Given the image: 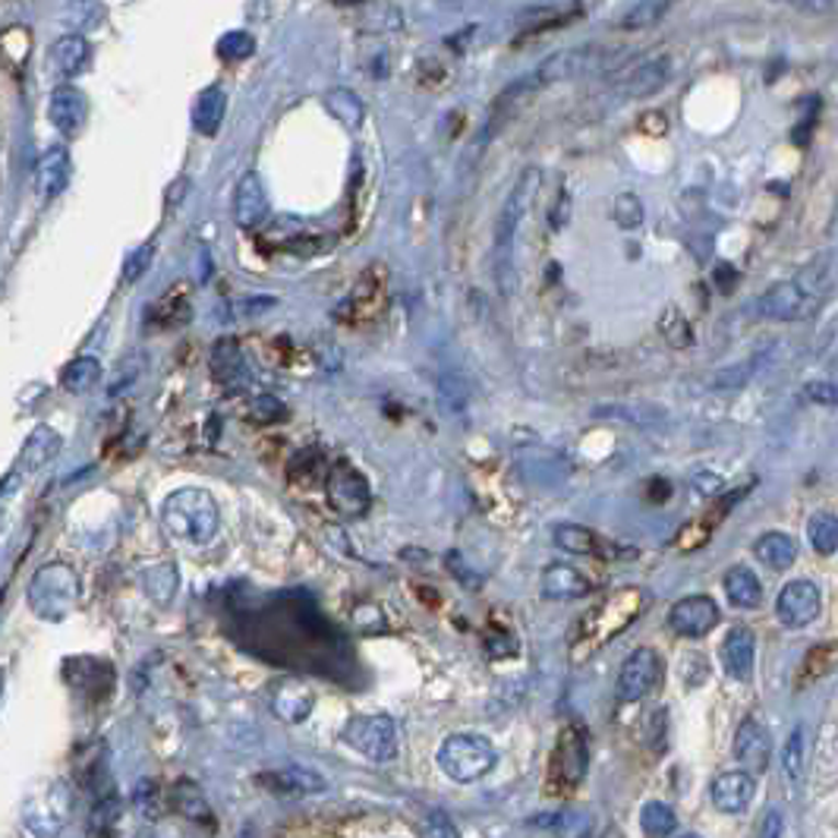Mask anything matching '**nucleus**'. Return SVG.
Returning a JSON list of instances; mask_svg holds the SVG:
<instances>
[{
	"label": "nucleus",
	"instance_id": "9d476101",
	"mask_svg": "<svg viewBox=\"0 0 838 838\" xmlns=\"http://www.w3.org/2000/svg\"><path fill=\"white\" fill-rule=\"evenodd\" d=\"M255 782L262 791H268L272 797H287V801H297V797H312V794H322L329 782L309 769V766H280V769H268L262 776H255Z\"/></svg>",
	"mask_w": 838,
	"mask_h": 838
},
{
	"label": "nucleus",
	"instance_id": "c9c22d12",
	"mask_svg": "<svg viewBox=\"0 0 838 838\" xmlns=\"http://www.w3.org/2000/svg\"><path fill=\"white\" fill-rule=\"evenodd\" d=\"M807 539L819 555L838 552V517L829 510H819L807 520Z\"/></svg>",
	"mask_w": 838,
	"mask_h": 838
},
{
	"label": "nucleus",
	"instance_id": "864d4df0",
	"mask_svg": "<svg viewBox=\"0 0 838 838\" xmlns=\"http://www.w3.org/2000/svg\"><path fill=\"white\" fill-rule=\"evenodd\" d=\"M640 127L646 129V133H665V117H662V114H646V117L640 120Z\"/></svg>",
	"mask_w": 838,
	"mask_h": 838
},
{
	"label": "nucleus",
	"instance_id": "49530a36",
	"mask_svg": "<svg viewBox=\"0 0 838 838\" xmlns=\"http://www.w3.org/2000/svg\"><path fill=\"white\" fill-rule=\"evenodd\" d=\"M120 819V801L111 794V797H102L92 811V833H111Z\"/></svg>",
	"mask_w": 838,
	"mask_h": 838
},
{
	"label": "nucleus",
	"instance_id": "37998d69",
	"mask_svg": "<svg viewBox=\"0 0 838 838\" xmlns=\"http://www.w3.org/2000/svg\"><path fill=\"white\" fill-rule=\"evenodd\" d=\"M255 51V38L250 32H228L218 38V54L225 60H243Z\"/></svg>",
	"mask_w": 838,
	"mask_h": 838
},
{
	"label": "nucleus",
	"instance_id": "aec40b11",
	"mask_svg": "<svg viewBox=\"0 0 838 838\" xmlns=\"http://www.w3.org/2000/svg\"><path fill=\"white\" fill-rule=\"evenodd\" d=\"M722 665L725 671L737 681H750L754 678V665H757V640L747 628H732L725 643H722Z\"/></svg>",
	"mask_w": 838,
	"mask_h": 838
},
{
	"label": "nucleus",
	"instance_id": "3c124183",
	"mask_svg": "<svg viewBox=\"0 0 838 838\" xmlns=\"http://www.w3.org/2000/svg\"><path fill=\"white\" fill-rule=\"evenodd\" d=\"M429 836H458V829L448 823V816L445 813H429V829H426Z\"/></svg>",
	"mask_w": 838,
	"mask_h": 838
},
{
	"label": "nucleus",
	"instance_id": "393cba45",
	"mask_svg": "<svg viewBox=\"0 0 838 838\" xmlns=\"http://www.w3.org/2000/svg\"><path fill=\"white\" fill-rule=\"evenodd\" d=\"M593 586L586 581L581 571H574V567H567V564H549L546 571H542V596L546 599H581L586 596Z\"/></svg>",
	"mask_w": 838,
	"mask_h": 838
},
{
	"label": "nucleus",
	"instance_id": "6e6552de",
	"mask_svg": "<svg viewBox=\"0 0 838 838\" xmlns=\"http://www.w3.org/2000/svg\"><path fill=\"white\" fill-rule=\"evenodd\" d=\"M325 495H329V505L341 517H363L369 505H372V492H369V483L366 477L354 470L351 463H334L325 477Z\"/></svg>",
	"mask_w": 838,
	"mask_h": 838
},
{
	"label": "nucleus",
	"instance_id": "6ab92c4d",
	"mask_svg": "<svg viewBox=\"0 0 838 838\" xmlns=\"http://www.w3.org/2000/svg\"><path fill=\"white\" fill-rule=\"evenodd\" d=\"M712 804L722 813H744L750 807L754 794H757V782L747 769H735V772H722L712 782Z\"/></svg>",
	"mask_w": 838,
	"mask_h": 838
},
{
	"label": "nucleus",
	"instance_id": "412c9836",
	"mask_svg": "<svg viewBox=\"0 0 838 838\" xmlns=\"http://www.w3.org/2000/svg\"><path fill=\"white\" fill-rule=\"evenodd\" d=\"M596 57H599V54L593 51V48H571V51H559V54H552L549 60H542L533 73H530V79H533L536 89H542V85H552V82H559V79L577 77V73L586 70Z\"/></svg>",
	"mask_w": 838,
	"mask_h": 838
},
{
	"label": "nucleus",
	"instance_id": "39448f33",
	"mask_svg": "<svg viewBox=\"0 0 838 838\" xmlns=\"http://www.w3.org/2000/svg\"><path fill=\"white\" fill-rule=\"evenodd\" d=\"M539 183H542V174L539 168H527L517 183L510 186L508 199H505V208L498 215V225H495V262H498V280L505 284V268L510 262V246H514V233L520 228L524 215L530 211L536 193H539Z\"/></svg>",
	"mask_w": 838,
	"mask_h": 838
},
{
	"label": "nucleus",
	"instance_id": "72a5a7b5",
	"mask_svg": "<svg viewBox=\"0 0 838 838\" xmlns=\"http://www.w3.org/2000/svg\"><path fill=\"white\" fill-rule=\"evenodd\" d=\"M325 107H329L331 117L347 129H356L363 124V117H366V107L359 102V95L351 92V89H331V92H325Z\"/></svg>",
	"mask_w": 838,
	"mask_h": 838
},
{
	"label": "nucleus",
	"instance_id": "cd10ccee",
	"mask_svg": "<svg viewBox=\"0 0 838 838\" xmlns=\"http://www.w3.org/2000/svg\"><path fill=\"white\" fill-rule=\"evenodd\" d=\"M581 16V7H542V10H533L527 13L524 26H520V35L514 38V45H524V42H533L542 32H552V28H564L567 23H574Z\"/></svg>",
	"mask_w": 838,
	"mask_h": 838
},
{
	"label": "nucleus",
	"instance_id": "c756f323",
	"mask_svg": "<svg viewBox=\"0 0 838 838\" xmlns=\"http://www.w3.org/2000/svg\"><path fill=\"white\" fill-rule=\"evenodd\" d=\"M99 379H102V363H99V356H77L73 363L64 366V372H60V388L70 391V394H85V391H92V388L99 384Z\"/></svg>",
	"mask_w": 838,
	"mask_h": 838
},
{
	"label": "nucleus",
	"instance_id": "dca6fc26",
	"mask_svg": "<svg viewBox=\"0 0 838 838\" xmlns=\"http://www.w3.org/2000/svg\"><path fill=\"white\" fill-rule=\"evenodd\" d=\"M769 754H772L769 728L762 725L760 715H747L735 735V760L741 762L747 772H766Z\"/></svg>",
	"mask_w": 838,
	"mask_h": 838
},
{
	"label": "nucleus",
	"instance_id": "c85d7f7f",
	"mask_svg": "<svg viewBox=\"0 0 838 838\" xmlns=\"http://www.w3.org/2000/svg\"><path fill=\"white\" fill-rule=\"evenodd\" d=\"M725 593L737 609H757L762 602V586L757 581V574L750 567H741V564L725 574Z\"/></svg>",
	"mask_w": 838,
	"mask_h": 838
},
{
	"label": "nucleus",
	"instance_id": "603ef678",
	"mask_svg": "<svg viewBox=\"0 0 838 838\" xmlns=\"http://www.w3.org/2000/svg\"><path fill=\"white\" fill-rule=\"evenodd\" d=\"M788 3L807 10V13H829L833 10V0H788Z\"/></svg>",
	"mask_w": 838,
	"mask_h": 838
},
{
	"label": "nucleus",
	"instance_id": "5fc2aeb1",
	"mask_svg": "<svg viewBox=\"0 0 838 838\" xmlns=\"http://www.w3.org/2000/svg\"><path fill=\"white\" fill-rule=\"evenodd\" d=\"M567 221V196L561 193L559 196V205L552 208V228H561Z\"/></svg>",
	"mask_w": 838,
	"mask_h": 838
},
{
	"label": "nucleus",
	"instance_id": "5701e85b",
	"mask_svg": "<svg viewBox=\"0 0 838 838\" xmlns=\"http://www.w3.org/2000/svg\"><path fill=\"white\" fill-rule=\"evenodd\" d=\"M70 183V152L67 149H48L35 164V193L42 199H57Z\"/></svg>",
	"mask_w": 838,
	"mask_h": 838
},
{
	"label": "nucleus",
	"instance_id": "0eeeda50",
	"mask_svg": "<svg viewBox=\"0 0 838 838\" xmlns=\"http://www.w3.org/2000/svg\"><path fill=\"white\" fill-rule=\"evenodd\" d=\"M586 760H589V750H586L584 728L581 725H567L561 732L555 757H552V769H549V785L555 788V794L571 791V788H577L584 782Z\"/></svg>",
	"mask_w": 838,
	"mask_h": 838
},
{
	"label": "nucleus",
	"instance_id": "c03bdc74",
	"mask_svg": "<svg viewBox=\"0 0 838 838\" xmlns=\"http://www.w3.org/2000/svg\"><path fill=\"white\" fill-rule=\"evenodd\" d=\"M152 255H154L152 243H146V246H139V250H133V253L127 255V262H124V268H120V280H124L127 287L129 284H136V280L149 272V265H152Z\"/></svg>",
	"mask_w": 838,
	"mask_h": 838
},
{
	"label": "nucleus",
	"instance_id": "e433bc0d",
	"mask_svg": "<svg viewBox=\"0 0 838 838\" xmlns=\"http://www.w3.org/2000/svg\"><path fill=\"white\" fill-rule=\"evenodd\" d=\"M640 826L646 836H671L678 829V819H675V811L662 801H650L643 813H640Z\"/></svg>",
	"mask_w": 838,
	"mask_h": 838
},
{
	"label": "nucleus",
	"instance_id": "7c9ffc66",
	"mask_svg": "<svg viewBox=\"0 0 838 838\" xmlns=\"http://www.w3.org/2000/svg\"><path fill=\"white\" fill-rule=\"evenodd\" d=\"M757 559L769 564L772 571H785L797 559V542L788 533H762L754 546Z\"/></svg>",
	"mask_w": 838,
	"mask_h": 838
},
{
	"label": "nucleus",
	"instance_id": "b1692460",
	"mask_svg": "<svg viewBox=\"0 0 838 838\" xmlns=\"http://www.w3.org/2000/svg\"><path fill=\"white\" fill-rule=\"evenodd\" d=\"M60 433L54 426H35L28 433L26 445L20 451V470L23 473H38L42 467H48L57 455H60Z\"/></svg>",
	"mask_w": 838,
	"mask_h": 838
},
{
	"label": "nucleus",
	"instance_id": "a878e982",
	"mask_svg": "<svg viewBox=\"0 0 838 838\" xmlns=\"http://www.w3.org/2000/svg\"><path fill=\"white\" fill-rule=\"evenodd\" d=\"M89 60H92V48H89V42H85L82 35H77V32L60 35V38L54 42L51 64L57 67L60 77H79V73L89 67Z\"/></svg>",
	"mask_w": 838,
	"mask_h": 838
},
{
	"label": "nucleus",
	"instance_id": "de8ad7c7",
	"mask_svg": "<svg viewBox=\"0 0 838 838\" xmlns=\"http://www.w3.org/2000/svg\"><path fill=\"white\" fill-rule=\"evenodd\" d=\"M754 369H757V359H750V363H744L741 369H722L719 376H712V388L715 391H732V388H744V381L754 376Z\"/></svg>",
	"mask_w": 838,
	"mask_h": 838
},
{
	"label": "nucleus",
	"instance_id": "1a4fd4ad",
	"mask_svg": "<svg viewBox=\"0 0 838 838\" xmlns=\"http://www.w3.org/2000/svg\"><path fill=\"white\" fill-rule=\"evenodd\" d=\"M659 653L650 650V646H640V650H634V653L624 659L621 671H618V697H621L624 703H636V700H643L653 687L659 685Z\"/></svg>",
	"mask_w": 838,
	"mask_h": 838
},
{
	"label": "nucleus",
	"instance_id": "79ce46f5",
	"mask_svg": "<svg viewBox=\"0 0 838 838\" xmlns=\"http://www.w3.org/2000/svg\"><path fill=\"white\" fill-rule=\"evenodd\" d=\"M659 329L662 334L668 337V344H671V347H687V344H693V329H690V322H687L678 309H668V312H665V319L659 322Z\"/></svg>",
	"mask_w": 838,
	"mask_h": 838
},
{
	"label": "nucleus",
	"instance_id": "ea45409f",
	"mask_svg": "<svg viewBox=\"0 0 838 838\" xmlns=\"http://www.w3.org/2000/svg\"><path fill=\"white\" fill-rule=\"evenodd\" d=\"M161 306H168V312H152V319L158 325H164V329H174V325H183L186 319H190V300H186V290L180 287V290H171Z\"/></svg>",
	"mask_w": 838,
	"mask_h": 838
},
{
	"label": "nucleus",
	"instance_id": "ddd939ff",
	"mask_svg": "<svg viewBox=\"0 0 838 838\" xmlns=\"http://www.w3.org/2000/svg\"><path fill=\"white\" fill-rule=\"evenodd\" d=\"M816 300L807 297L794 278L776 284L772 290H766L760 297V315L762 319H772V322H797V319H807L813 309H816Z\"/></svg>",
	"mask_w": 838,
	"mask_h": 838
},
{
	"label": "nucleus",
	"instance_id": "4c0bfd02",
	"mask_svg": "<svg viewBox=\"0 0 838 838\" xmlns=\"http://www.w3.org/2000/svg\"><path fill=\"white\" fill-rule=\"evenodd\" d=\"M555 542H559L564 552H574V555H596L599 552V539L577 527V524H564L555 530Z\"/></svg>",
	"mask_w": 838,
	"mask_h": 838
},
{
	"label": "nucleus",
	"instance_id": "bb28decb",
	"mask_svg": "<svg viewBox=\"0 0 838 838\" xmlns=\"http://www.w3.org/2000/svg\"><path fill=\"white\" fill-rule=\"evenodd\" d=\"M225 111H228V95L221 85H208L199 92V99L193 104V127L203 136H215L225 124Z\"/></svg>",
	"mask_w": 838,
	"mask_h": 838
},
{
	"label": "nucleus",
	"instance_id": "6e6d98bb",
	"mask_svg": "<svg viewBox=\"0 0 838 838\" xmlns=\"http://www.w3.org/2000/svg\"><path fill=\"white\" fill-rule=\"evenodd\" d=\"M779 819H782V816H779V813H776V811L769 813V819H766V823H762V826H760L762 836H779V833H782V826H779Z\"/></svg>",
	"mask_w": 838,
	"mask_h": 838
},
{
	"label": "nucleus",
	"instance_id": "4be33fe9",
	"mask_svg": "<svg viewBox=\"0 0 838 838\" xmlns=\"http://www.w3.org/2000/svg\"><path fill=\"white\" fill-rule=\"evenodd\" d=\"M312 703H315L312 690H309L303 681H297V678H284V681H278L275 690H272V710H275L278 719L290 722V725L306 722L309 712H312Z\"/></svg>",
	"mask_w": 838,
	"mask_h": 838
},
{
	"label": "nucleus",
	"instance_id": "13d9d810",
	"mask_svg": "<svg viewBox=\"0 0 838 838\" xmlns=\"http://www.w3.org/2000/svg\"><path fill=\"white\" fill-rule=\"evenodd\" d=\"M0 697H3V671H0Z\"/></svg>",
	"mask_w": 838,
	"mask_h": 838
},
{
	"label": "nucleus",
	"instance_id": "7ed1b4c3",
	"mask_svg": "<svg viewBox=\"0 0 838 838\" xmlns=\"http://www.w3.org/2000/svg\"><path fill=\"white\" fill-rule=\"evenodd\" d=\"M79 599V577L73 567L54 561L45 564L28 584V606L45 621H64Z\"/></svg>",
	"mask_w": 838,
	"mask_h": 838
},
{
	"label": "nucleus",
	"instance_id": "f8f14e48",
	"mask_svg": "<svg viewBox=\"0 0 838 838\" xmlns=\"http://www.w3.org/2000/svg\"><path fill=\"white\" fill-rule=\"evenodd\" d=\"M819 609H823V596H819V586L811 581H791L782 586L776 599V615L785 628H807L819 618Z\"/></svg>",
	"mask_w": 838,
	"mask_h": 838
},
{
	"label": "nucleus",
	"instance_id": "58836bf2",
	"mask_svg": "<svg viewBox=\"0 0 838 838\" xmlns=\"http://www.w3.org/2000/svg\"><path fill=\"white\" fill-rule=\"evenodd\" d=\"M836 665H838V640H829V643L813 646L811 653H807V659H804V681H807V678H819V675H826V671H833Z\"/></svg>",
	"mask_w": 838,
	"mask_h": 838
},
{
	"label": "nucleus",
	"instance_id": "4468645a",
	"mask_svg": "<svg viewBox=\"0 0 838 838\" xmlns=\"http://www.w3.org/2000/svg\"><path fill=\"white\" fill-rule=\"evenodd\" d=\"M715 624H719V606L710 596H687L668 611V628L687 640L710 634Z\"/></svg>",
	"mask_w": 838,
	"mask_h": 838
},
{
	"label": "nucleus",
	"instance_id": "f704fd0d",
	"mask_svg": "<svg viewBox=\"0 0 838 838\" xmlns=\"http://www.w3.org/2000/svg\"><path fill=\"white\" fill-rule=\"evenodd\" d=\"M329 463H325V455L319 451V448H306L300 451L294 463H290V480L300 485H319L325 483V477H329Z\"/></svg>",
	"mask_w": 838,
	"mask_h": 838
},
{
	"label": "nucleus",
	"instance_id": "4d7b16f0",
	"mask_svg": "<svg viewBox=\"0 0 838 838\" xmlns=\"http://www.w3.org/2000/svg\"><path fill=\"white\" fill-rule=\"evenodd\" d=\"M331 3H337V7H351V3H359V0H331Z\"/></svg>",
	"mask_w": 838,
	"mask_h": 838
},
{
	"label": "nucleus",
	"instance_id": "f257e3e1",
	"mask_svg": "<svg viewBox=\"0 0 838 838\" xmlns=\"http://www.w3.org/2000/svg\"><path fill=\"white\" fill-rule=\"evenodd\" d=\"M164 530L190 546H205L221 530V510L208 489H177L161 505Z\"/></svg>",
	"mask_w": 838,
	"mask_h": 838
},
{
	"label": "nucleus",
	"instance_id": "2eb2a0df",
	"mask_svg": "<svg viewBox=\"0 0 838 838\" xmlns=\"http://www.w3.org/2000/svg\"><path fill=\"white\" fill-rule=\"evenodd\" d=\"M211 376L215 381H221L228 391H243L253 384V369L246 363V354L240 351V344L233 337H221L215 347H211Z\"/></svg>",
	"mask_w": 838,
	"mask_h": 838
},
{
	"label": "nucleus",
	"instance_id": "8fccbe9b",
	"mask_svg": "<svg viewBox=\"0 0 838 838\" xmlns=\"http://www.w3.org/2000/svg\"><path fill=\"white\" fill-rule=\"evenodd\" d=\"M807 398L816 401V404H836L838 388L836 384H826V381H816V384H807Z\"/></svg>",
	"mask_w": 838,
	"mask_h": 838
},
{
	"label": "nucleus",
	"instance_id": "473e14b6",
	"mask_svg": "<svg viewBox=\"0 0 838 838\" xmlns=\"http://www.w3.org/2000/svg\"><path fill=\"white\" fill-rule=\"evenodd\" d=\"M782 776H785L788 785H801L804 776H807V728L797 725L791 737L785 741V750H782Z\"/></svg>",
	"mask_w": 838,
	"mask_h": 838
},
{
	"label": "nucleus",
	"instance_id": "a211bd4d",
	"mask_svg": "<svg viewBox=\"0 0 838 838\" xmlns=\"http://www.w3.org/2000/svg\"><path fill=\"white\" fill-rule=\"evenodd\" d=\"M85 117H89V102L77 85H57L51 92V102H48V120L54 124V129L64 136H77Z\"/></svg>",
	"mask_w": 838,
	"mask_h": 838
},
{
	"label": "nucleus",
	"instance_id": "a19ab883",
	"mask_svg": "<svg viewBox=\"0 0 838 838\" xmlns=\"http://www.w3.org/2000/svg\"><path fill=\"white\" fill-rule=\"evenodd\" d=\"M611 218H615V225L624 230H634L643 225V203L636 199L634 193H621L618 199H615V208H611Z\"/></svg>",
	"mask_w": 838,
	"mask_h": 838
},
{
	"label": "nucleus",
	"instance_id": "9b49d317",
	"mask_svg": "<svg viewBox=\"0 0 838 838\" xmlns=\"http://www.w3.org/2000/svg\"><path fill=\"white\" fill-rule=\"evenodd\" d=\"M668 73H671L668 57H643V60L628 64L615 77V92L624 95V99H646L668 82Z\"/></svg>",
	"mask_w": 838,
	"mask_h": 838
},
{
	"label": "nucleus",
	"instance_id": "2f4dec72",
	"mask_svg": "<svg viewBox=\"0 0 838 838\" xmlns=\"http://www.w3.org/2000/svg\"><path fill=\"white\" fill-rule=\"evenodd\" d=\"M171 807H174L180 816H186L190 823H208V826L215 823L205 794L199 791V785H193V782H177V785H174V791H171Z\"/></svg>",
	"mask_w": 838,
	"mask_h": 838
},
{
	"label": "nucleus",
	"instance_id": "423d86ee",
	"mask_svg": "<svg viewBox=\"0 0 838 838\" xmlns=\"http://www.w3.org/2000/svg\"><path fill=\"white\" fill-rule=\"evenodd\" d=\"M344 741L376 762L394 760L398 754V728L388 715H356L344 728Z\"/></svg>",
	"mask_w": 838,
	"mask_h": 838
},
{
	"label": "nucleus",
	"instance_id": "f3484780",
	"mask_svg": "<svg viewBox=\"0 0 838 838\" xmlns=\"http://www.w3.org/2000/svg\"><path fill=\"white\" fill-rule=\"evenodd\" d=\"M265 218H268V193L262 186V177L250 171L233 190V221L243 230H253Z\"/></svg>",
	"mask_w": 838,
	"mask_h": 838
},
{
	"label": "nucleus",
	"instance_id": "09e8293b",
	"mask_svg": "<svg viewBox=\"0 0 838 838\" xmlns=\"http://www.w3.org/2000/svg\"><path fill=\"white\" fill-rule=\"evenodd\" d=\"M133 801H136V807L146 813L149 819H158L161 807H158V785L154 782H139L136 791H133Z\"/></svg>",
	"mask_w": 838,
	"mask_h": 838
},
{
	"label": "nucleus",
	"instance_id": "20e7f679",
	"mask_svg": "<svg viewBox=\"0 0 838 838\" xmlns=\"http://www.w3.org/2000/svg\"><path fill=\"white\" fill-rule=\"evenodd\" d=\"M498 754L483 735H448L438 747V766L455 782H477L495 766Z\"/></svg>",
	"mask_w": 838,
	"mask_h": 838
},
{
	"label": "nucleus",
	"instance_id": "a18cd8bd",
	"mask_svg": "<svg viewBox=\"0 0 838 838\" xmlns=\"http://www.w3.org/2000/svg\"><path fill=\"white\" fill-rule=\"evenodd\" d=\"M250 410H253V420H259V423H284V420L290 416L287 404L278 401V398H272V394L255 398L253 404H250Z\"/></svg>",
	"mask_w": 838,
	"mask_h": 838
},
{
	"label": "nucleus",
	"instance_id": "f03ea898",
	"mask_svg": "<svg viewBox=\"0 0 838 838\" xmlns=\"http://www.w3.org/2000/svg\"><path fill=\"white\" fill-rule=\"evenodd\" d=\"M640 606H643V593L634 586H624L615 596L602 599L581 621V634L574 636V659L593 656L602 643H609L611 636H618L624 628H631Z\"/></svg>",
	"mask_w": 838,
	"mask_h": 838
}]
</instances>
